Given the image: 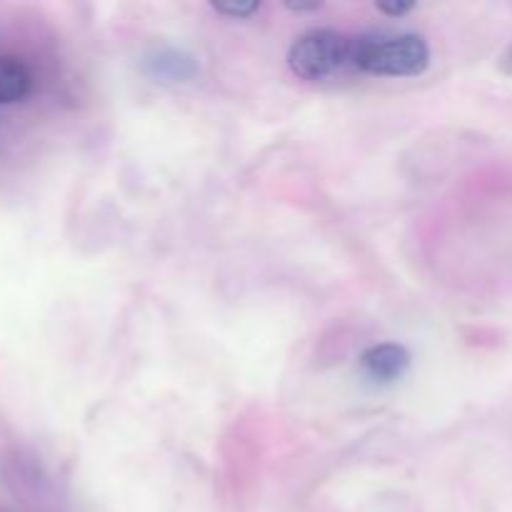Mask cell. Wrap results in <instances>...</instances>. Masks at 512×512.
Returning <instances> with one entry per match:
<instances>
[{"label": "cell", "mask_w": 512, "mask_h": 512, "mask_svg": "<svg viewBox=\"0 0 512 512\" xmlns=\"http://www.w3.org/2000/svg\"><path fill=\"white\" fill-rule=\"evenodd\" d=\"M430 48L423 35L415 33H368L353 40V68L378 78H410L425 73Z\"/></svg>", "instance_id": "cell-1"}, {"label": "cell", "mask_w": 512, "mask_h": 512, "mask_svg": "<svg viewBox=\"0 0 512 512\" xmlns=\"http://www.w3.org/2000/svg\"><path fill=\"white\" fill-rule=\"evenodd\" d=\"M353 35L333 28L308 30L288 50V65L298 78L318 83L343 68H353Z\"/></svg>", "instance_id": "cell-2"}, {"label": "cell", "mask_w": 512, "mask_h": 512, "mask_svg": "<svg viewBox=\"0 0 512 512\" xmlns=\"http://www.w3.org/2000/svg\"><path fill=\"white\" fill-rule=\"evenodd\" d=\"M410 353L398 343H380L360 355V370L375 385H393L408 373Z\"/></svg>", "instance_id": "cell-3"}, {"label": "cell", "mask_w": 512, "mask_h": 512, "mask_svg": "<svg viewBox=\"0 0 512 512\" xmlns=\"http://www.w3.org/2000/svg\"><path fill=\"white\" fill-rule=\"evenodd\" d=\"M33 90V70L23 58L0 55V105L25 100Z\"/></svg>", "instance_id": "cell-4"}, {"label": "cell", "mask_w": 512, "mask_h": 512, "mask_svg": "<svg viewBox=\"0 0 512 512\" xmlns=\"http://www.w3.org/2000/svg\"><path fill=\"white\" fill-rule=\"evenodd\" d=\"M148 68L155 78L165 80H185L195 73V65L188 55H180L175 50L158 53L153 60H148Z\"/></svg>", "instance_id": "cell-5"}, {"label": "cell", "mask_w": 512, "mask_h": 512, "mask_svg": "<svg viewBox=\"0 0 512 512\" xmlns=\"http://www.w3.org/2000/svg\"><path fill=\"white\" fill-rule=\"evenodd\" d=\"M213 10L220 15H228V18H250L260 10V3H213Z\"/></svg>", "instance_id": "cell-6"}, {"label": "cell", "mask_w": 512, "mask_h": 512, "mask_svg": "<svg viewBox=\"0 0 512 512\" xmlns=\"http://www.w3.org/2000/svg\"><path fill=\"white\" fill-rule=\"evenodd\" d=\"M375 8L390 18H400V15H408L410 10H415V3H375Z\"/></svg>", "instance_id": "cell-7"}, {"label": "cell", "mask_w": 512, "mask_h": 512, "mask_svg": "<svg viewBox=\"0 0 512 512\" xmlns=\"http://www.w3.org/2000/svg\"><path fill=\"white\" fill-rule=\"evenodd\" d=\"M290 10H295V13H303V10H318L320 3H310V5H303V3H288Z\"/></svg>", "instance_id": "cell-8"}, {"label": "cell", "mask_w": 512, "mask_h": 512, "mask_svg": "<svg viewBox=\"0 0 512 512\" xmlns=\"http://www.w3.org/2000/svg\"><path fill=\"white\" fill-rule=\"evenodd\" d=\"M503 68H505V70H510V73H512V48H510V53L505 55V60H503Z\"/></svg>", "instance_id": "cell-9"}]
</instances>
